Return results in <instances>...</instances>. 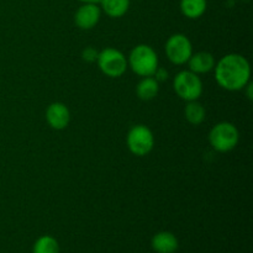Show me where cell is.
I'll list each match as a JSON object with an SVG mask.
<instances>
[{"label":"cell","instance_id":"6da1fadb","mask_svg":"<svg viewBox=\"0 0 253 253\" xmlns=\"http://www.w3.org/2000/svg\"><path fill=\"white\" fill-rule=\"evenodd\" d=\"M215 79L225 90L239 91L250 83L251 67L246 57L229 53L215 63Z\"/></svg>","mask_w":253,"mask_h":253},{"label":"cell","instance_id":"7a4b0ae2","mask_svg":"<svg viewBox=\"0 0 253 253\" xmlns=\"http://www.w3.org/2000/svg\"><path fill=\"white\" fill-rule=\"evenodd\" d=\"M127 66L133 73L140 77H152L158 68V56L148 44H137L133 47L127 58Z\"/></svg>","mask_w":253,"mask_h":253},{"label":"cell","instance_id":"3957f363","mask_svg":"<svg viewBox=\"0 0 253 253\" xmlns=\"http://www.w3.org/2000/svg\"><path fill=\"white\" fill-rule=\"evenodd\" d=\"M240 133L236 126L227 121L216 124L209 132L210 146L217 152H230L239 143Z\"/></svg>","mask_w":253,"mask_h":253},{"label":"cell","instance_id":"277c9868","mask_svg":"<svg viewBox=\"0 0 253 253\" xmlns=\"http://www.w3.org/2000/svg\"><path fill=\"white\" fill-rule=\"evenodd\" d=\"M173 88L177 95L185 101L198 100L203 93V82L192 71H182L174 77Z\"/></svg>","mask_w":253,"mask_h":253},{"label":"cell","instance_id":"5b68a950","mask_svg":"<svg viewBox=\"0 0 253 253\" xmlns=\"http://www.w3.org/2000/svg\"><path fill=\"white\" fill-rule=\"evenodd\" d=\"M99 68L105 76L110 78H119L123 76L127 69V58L121 51L116 48H104L99 52L96 59Z\"/></svg>","mask_w":253,"mask_h":253},{"label":"cell","instance_id":"8992f818","mask_svg":"<svg viewBox=\"0 0 253 253\" xmlns=\"http://www.w3.org/2000/svg\"><path fill=\"white\" fill-rule=\"evenodd\" d=\"M126 143L132 155L142 157L148 155L155 146V136L152 130L146 125H135L126 136Z\"/></svg>","mask_w":253,"mask_h":253},{"label":"cell","instance_id":"52a82bcc","mask_svg":"<svg viewBox=\"0 0 253 253\" xmlns=\"http://www.w3.org/2000/svg\"><path fill=\"white\" fill-rule=\"evenodd\" d=\"M166 54L173 64H184L193 54L190 40L183 34H174L166 42Z\"/></svg>","mask_w":253,"mask_h":253},{"label":"cell","instance_id":"ba28073f","mask_svg":"<svg viewBox=\"0 0 253 253\" xmlns=\"http://www.w3.org/2000/svg\"><path fill=\"white\" fill-rule=\"evenodd\" d=\"M101 16V9L98 4L84 2L74 14V22L81 30H91L98 25Z\"/></svg>","mask_w":253,"mask_h":253},{"label":"cell","instance_id":"9c48e42d","mask_svg":"<svg viewBox=\"0 0 253 253\" xmlns=\"http://www.w3.org/2000/svg\"><path fill=\"white\" fill-rule=\"evenodd\" d=\"M46 121L53 130H64L71 121L69 109L59 101L49 104L46 110Z\"/></svg>","mask_w":253,"mask_h":253},{"label":"cell","instance_id":"30bf717a","mask_svg":"<svg viewBox=\"0 0 253 253\" xmlns=\"http://www.w3.org/2000/svg\"><path fill=\"white\" fill-rule=\"evenodd\" d=\"M151 246L157 253H175L179 247V241L172 232L161 231L152 237Z\"/></svg>","mask_w":253,"mask_h":253},{"label":"cell","instance_id":"8fae6325","mask_svg":"<svg viewBox=\"0 0 253 253\" xmlns=\"http://www.w3.org/2000/svg\"><path fill=\"white\" fill-rule=\"evenodd\" d=\"M189 64V71L195 74H205L212 71L215 67V58L210 52L200 51L197 53H193L187 62Z\"/></svg>","mask_w":253,"mask_h":253},{"label":"cell","instance_id":"7c38bea8","mask_svg":"<svg viewBox=\"0 0 253 253\" xmlns=\"http://www.w3.org/2000/svg\"><path fill=\"white\" fill-rule=\"evenodd\" d=\"M160 90V83L153 77H143L136 86V94L138 99L143 101H150L157 96Z\"/></svg>","mask_w":253,"mask_h":253},{"label":"cell","instance_id":"4fadbf2b","mask_svg":"<svg viewBox=\"0 0 253 253\" xmlns=\"http://www.w3.org/2000/svg\"><path fill=\"white\" fill-rule=\"evenodd\" d=\"M131 0H100L101 11L105 12L109 17H121L127 12Z\"/></svg>","mask_w":253,"mask_h":253},{"label":"cell","instance_id":"5bb4252c","mask_svg":"<svg viewBox=\"0 0 253 253\" xmlns=\"http://www.w3.org/2000/svg\"><path fill=\"white\" fill-rule=\"evenodd\" d=\"M180 11L188 19H199L207 11V0H180Z\"/></svg>","mask_w":253,"mask_h":253},{"label":"cell","instance_id":"9a60e30c","mask_svg":"<svg viewBox=\"0 0 253 253\" xmlns=\"http://www.w3.org/2000/svg\"><path fill=\"white\" fill-rule=\"evenodd\" d=\"M205 108L198 100L187 101L184 109L185 119L192 125H200L205 120Z\"/></svg>","mask_w":253,"mask_h":253},{"label":"cell","instance_id":"2e32d148","mask_svg":"<svg viewBox=\"0 0 253 253\" xmlns=\"http://www.w3.org/2000/svg\"><path fill=\"white\" fill-rule=\"evenodd\" d=\"M59 244L53 236L43 235L35 241L32 253H59Z\"/></svg>","mask_w":253,"mask_h":253},{"label":"cell","instance_id":"e0dca14e","mask_svg":"<svg viewBox=\"0 0 253 253\" xmlns=\"http://www.w3.org/2000/svg\"><path fill=\"white\" fill-rule=\"evenodd\" d=\"M98 54L99 52L94 47H86L82 52V58L85 62H88V63H93V62H96V59H98Z\"/></svg>","mask_w":253,"mask_h":253},{"label":"cell","instance_id":"ac0fdd59","mask_svg":"<svg viewBox=\"0 0 253 253\" xmlns=\"http://www.w3.org/2000/svg\"><path fill=\"white\" fill-rule=\"evenodd\" d=\"M152 77L156 79V81L158 82V83H160V82L166 81V79L168 78V72L166 71L165 68H161V67H158V68L156 69L155 74H153Z\"/></svg>","mask_w":253,"mask_h":253},{"label":"cell","instance_id":"d6986e66","mask_svg":"<svg viewBox=\"0 0 253 253\" xmlns=\"http://www.w3.org/2000/svg\"><path fill=\"white\" fill-rule=\"evenodd\" d=\"M78 1H81V2H93V4H99V1H100V0H78Z\"/></svg>","mask_w":253,"mask_h":253}]
</instances>
